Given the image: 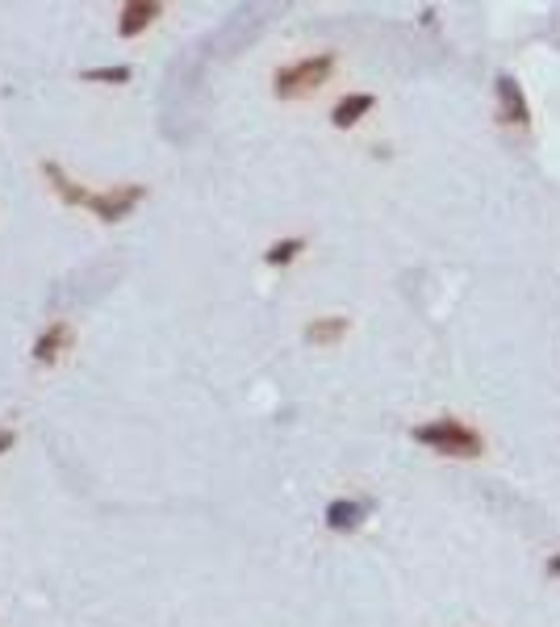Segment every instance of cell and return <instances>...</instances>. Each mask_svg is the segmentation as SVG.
Segmentation results:
<instances>
[{"instance_id":"obj_1","label":"cell","mask_w":560,"mask_h":627,"mask_svg":"<svg viewBox=\"0 0 560 627\" xmlns=\"http://www.w3.org/2000/svg\"><path fill=\"white\" fill-rule=\"evenodd\" d=\"M414 439L439 456H481V435L464 427L460 418H435V423L414 427Z\"/></svg>"},{"instance_id":"obj_2","label":"cell","mask_w":560,"mask_h":627,"mask_svg":"<svg viewBox=\"0 0 560 627\" xmlns=\"http://www.w3.org/2000/svg\"><path fill=\"white\" fill-rule=\"evenodd\" d=\"M335 67V55H310V59H297L289 67L276 72V97H301V92L318 88Z\"/></svg>"},{"instance_id":"obj_3","label":"cell","mask_w":560,"mask_h":627,"mask_svg":"<svg viewBox=\"0 0 560 627\" xmlns=\"http://www.w3.org/2000/svg\"><path fill=\"white\" fill-rule=\"evenodd\" d=\"M143 197H147L143 184H113V189H105V193H92L88 209H92V214H97L101 222H122Z\"/></svg>"},{"instance_id":"obj_4","label":"cell","mask_w":560,"mask_h":627,"mask_svg":"<svg viewBox=\"0 0 560 627\" xmlns=\"http://www.w3.org/2000/svg\"><path fill=\"white\" fill-rule=\"evenodd\" d=\"M67 347H72V327H67V322H51V327L34 339V360L55 364V360H63Z\"/></svg>"},{"instance_id":"obj_5","label":"cell","mask_w":560,"mask_h":627,"mask_svg":"<svg viewBox=\"0 0 560 627\" xmlns=\"http://www.w3.org/2000/svg\"><path fill=\"white\" fill-rule=\"evenodd\" d=\"M498 113H502V122H510V126L527 122V97H523V88L510 76H498Z\"/></svg>"},{"instance_id":"obj_6","label":"cell","mask_w":560,"mask_h":627,"mask_svg":"<svg viewBox=\"0 0 560 627\" xmlns=\"http://www.w3.org/2000/svg\"><path fill=\"white\" fill-rule=\"evenodd\" d=\"M155 17H159V5H155V0H130V5H122L118 34H122V38H138Z\"/></svg>"},{"instance_id":"obj_7","label":"cell","mask_w":560,"mask_h":627,"mask_svg":"<svg viewBox=\"0 0 560 627\" xmlns=\"http://www.w3.org/2000/svg\"><path fill=\"white\" fill-rule=\"evenodd\" d=\"M372 105H377V97H372V92H352V97H343V101L331 109V122H335L339 130H347V126H356Z\"/></svg>"},{"instance_id":"obj_8","label":"cell","mask_w":560,"mask_h":627,"mask_svg":"<svg viewBox=\"0 0 560 627\" xmlns=\"http://www.w3.org/2000/svg\"><path fill=\"white\" fill-rule=\"evenodd\" d=\"M42 176L51 180V189H55L67 205H88V201H92V193H88V189H80V184H76L72 176H67L59 164H42Z\"/></svg>"},{"instance_id":"obj_9","label":"cell","mask_w":560,"mask_h":627,"mask_svg":"<svg viewBox=\"0 0 560 627\" xmlns=\"http://www.w3.org/2000/svg\"><path fill=\"white\" fill-rule=\"evenodd\" d=\"M360 523H364V506L360 502L339 498V502L326 506V527H331V531H356Z\"/></svg>"},{"instance_id":"obj_10","label":"cell","mask_w":560,"mask_h":627,"mask_svg":"<svg viewBox=\"0 0 560 627\" xmlns=\"http://www.w3.org/2000/svg\"><path fill=\"white\" fill-rule=\"evenodd\" d=\"M347 335V318H314L310 327H306V339L310 343H335V339H343Z\"/></svg>"},{"instance_id":"obj_11","label":"cell","mask_w":560,"mask_h":627,"mask_svg":"<svg viewBox=\"0 0 560 627\" xmlns=\"http://www.w3.org/2000/svg\"><path fill=\"white\" fill-rule=\"evenodd\" d=\"M301 251H306V239H285V243H272V247H268V264H293Z\"/></svg>"},{"instance_id":"obj_12","label":"cell","mask_w":560,"mask_h":627,"mask_svg":"<svg viewBox=\"0 0 560 627\" xmlns=\"http://www.w3.org/2000/svg\"><path fill=\"white\" fill-rule=\"evenodd\" d=\"M84 80H105V84H126V80H130V67H92V72H84Z\"/></svg>"},{"instance_id":"obj_13","label":"cell","mask_w":560,"mask_h":627,"mask_svg":"<svg viewBox=\"0 0 560 627\" xmlns=\"http://www.w3.org/2000/svg\"><path fill=\"white\" fill-rule=\"evenodd\" d=\"M13 444H17V435H13L9 427H0V456H5V452H13Z\"/></svg>"},{"instance_id":"obj_14","label":"cell","mask_w":560,"mask_h":627,"mask_svg":"<svg viewBox=\"0 0 560 627\" xmlns=\"http://www.w3.org/2000/svg\"><path fill=\"white\" fill-rule=\"evenodd\" d=\"M548 569H552V573H560V556H556V561H552V565H548Z\"/></svg>"}]
</instances>
